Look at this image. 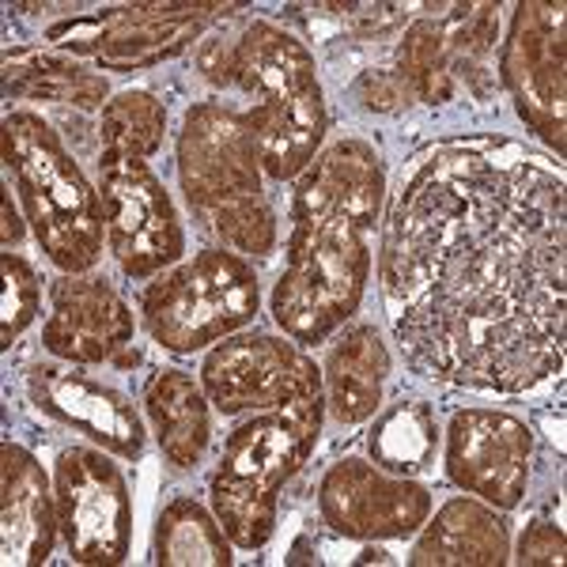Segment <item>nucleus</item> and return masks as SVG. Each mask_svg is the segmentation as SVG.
Returning <instances> with one entry per match:
<instances>
[{
    "label": "nucleus",
    "mask_w": 567,
    "mask_h": 567,
    "mask_svg": "<svg viewBox=\"0 0 567 567\" xmlns=\"http://www.w3.org/2000/svg\"><path fill=\"white\" fill-rule=\"evenodd\" d=\"M567 194L503 141L439 144L382 235L393 333L427 379L515 393L564 368Z\"/></svg>",
    "instance_id": "f257e3e1"
},
{
    "label": "nucleus",
    "mask_w": 567,
    "mask_h": 567,
    "mask_svg": "<svg viewBox=\"0 0 567 567\" xmlns=\"http://www.w3.org/2000/svg\"><path fill=\"white\" fill-rule=\"evenodd\" d=\"M382 194V159L363 141L333 144L303 171L291 200L288 265L272 288V318L296 344H322L355 315Z\"/></svg>",
    "instance_id": "f03ea898"
},
{
    "label": "nucleus",
    "mask_w": 567,
    "mask_h": 567,
    "mask_svg": "<svg viewBox=\"0 0 567 567\" xmlns=\"http://www.w3.org/2000/svg\"><path fill=\"white\" fill-rule=\"evenodd\" d=\"M235 87L254 99L243 114L269 178H296L315 163L326 136V99L310 50L277 23L254 20L239 31Z\"/></svg>",
    "instance_id": "7ed1b4c3"
},
{
    "label": "nucleus",
    "mask_w": 567,
    "mask_h": 567,
    "mask_svg": "<svg viewBox=\"0 0 567 567\" xmlns=\"http://www.w3.org/2000/svg\"><path fill=\"white\" fill-rule=\"evenodd\" d=\"M178 182L205 227L239 254L265 258L277 246V216L261 194V163L243 114L194 103L178 133Z\"/></svg>",
    "instance_id": "20e7f679"
},
{
    "label": "nucleus",
    "mask_w": 567,
    "mask_h": 567,
    "mask_svg": "<svg viewBox=\"0 0 567 567\" xmlns=\"http://www.w3.org/2000/svg\"><path fill=\"white\" fill-rule=\"evenodd\" d=\"M326 398H299L291 405L265 409L235 427L227 439L208 492H213V515L219 518L231 545L261 548L277 529L280 488L296 477L315 454L322 435Z\"/></svg>",
    "instance_id": "39448f33"
},
{
    "label": "nucleus",
    "mask_w": 567,
    "mask_h": 567,
    "mask_svg": "<svg viewBox=\"0 0 567 567\" xmlns=\"http://www.w3.org/2000/svg\"><path fill=\"white\" fill-rule=\"evenodd\" d=\"M4 163L16 178L42 254L58 269L84 272L103 254L106 208L50 122L31 110L4 117Z\"/></svg>",
    "instance_id": "423d86ee"
},
{
    "label": "nucleus",
    "mask_w": 567,
    "mask_h": 567,
    "mask_svg": "<svg viewBox=\"0 0 567 567\" xmlns=\"http://www.w3.org/2000/svg\"><path fill=\"white\" fill-rule=\"evenodd\" d=\"M261 303L258 272L227 250H200L144 291L141 315L167 352H197L254 322Z\"/></svg>",
    "instance_id": "0eeeda50"
},
{
    "label": "nucleus",
    "mask_w": 567,
    "mask_h": 567,
    "mask_svg": "<svg viewBox=\"0 0 567 567\" xmlns=\"http://www.w3.org/2000/svg\"><path fill=\"white\" fill-rule=\"evenodd\" d=\"M227 12H235V4H122L50 27L45 39L61 50L87 53L110 72H136L175 58L200 27Z\"/></svg>",
    "instance_id": "6e6552de"
},
{
    "label": "nucleus",
    "mask_w": 567,
    "mask_h": 567,
    "mask_svg": "<svg viewBox=\"0 0 567 567\" xmlns=\"http://www.w3.org/2000/svg\"><path fill=\"white\" fill-rule=\"evenodd\" d=\"M53 496L69 556L76 564L110 567L130 556L133 499L122 470L91 446H72L53 470Z\"/></svg>",
    "instance_id": "1a4fd4ad"
},
{
    "label": "nucleus",
    "mask_w": 567,
    "mask_h": 567,
    "mask_svg": "<svg viewBox=\"0 0 567 567\" xmlns=\"http://www.w3.org/2000/svg\"><path fill=\"white\" fill-rule=\"evenodd\" d=\"M99 194H103L106 208V243L125 277L144 280L182 258L186 231L178 224L167 186L152 175L148 163L103 155Z\"/></svg>",
    "instance_id": "9d476101"
},
{
    "label": "nucleus",
    "mask_w": 567,
    "mask_h": 567,
    "mask_svg": "<svg viewBox=\"0 0 567 567\" xmlns=\"http://www.w3.org/2000/svg\"><path fill=\"white\" fill-rule=\"evenodd\" d=\"M503 84L518 117L564 155L567 133V27L564 4H518L503 42Z\"/></svg>",
    "instance_id": "9b49d317"
},
{
    "label": "nucleus",
    "mask_w": 567,
    "mask_h": 567,
    "mask_svg": "<svg viewBox=\"0 0 567 567\" xmlns=\"http://www.w3.org/2000/svg\"><path fill=\"white\" fill-rule=\"evenodd\" d=\"M200 386L219 413L280 409L322 393V371L299 344L284 337H224L200 368Z\"/></svg>",
    "instance_id": "f8f14e48"
},
{
    "label": "nucleus",
    "mask_w": 567,
    "mask_h": 567,
    "mask_svg": "<svg viewBox=\"0 0 567 567\" xmlns=\"http://www.w3.org/2000/svg\"><path fill=\"white\" fill-rule=\"evenodd\" d=\"M529 462L534 432L511 413L462 409L446 427V477L499 511L518 507L526 496Z\"/></svg>",
    "instance_id": "ddd939ff"
},
{
    "label": "nucleus",
    "mask_w": 567,
    "mask_h": 567,
    "mask_svg": "<svg viewBox=\"0 0 567 567\" xmlns=\"http://www.w3.org/2000/svg\"><path fill=\"white\" fill-rule=\"evenodd\" d=\"M322 518L337 534L379 542L409 537L432 515V492L409 477H390L379 465L344 458L322 477L318 488Z\"/></svg>",
    "instance_id": "4468645a"
},
{
    "label": "nucleus",
    "mask_w": 567,
    "mask_h": 567,
    "mask_svg": "<svg viewBox=\"0 0 567 567\" xmlns=\"http://www.w3.org/2000/svg\"><path fill=\"white\" fill-rule=\"evenodd\" d=\"M133 341V315L125 299L99 277L53 280L50 318L42 326V344L69 363H103Z\"/></svg>",
    "instance_id": "2eb2a0df"
},
{
    "label": "nucleus",
    "mask_w": 567,
    "mask_h": 567,
    "mask_svg": "<svg viewBox=\"0 0 567 567\" xmlns=\"http://www.w3.org/2000/svg\"><path fill=\"white\" fill-rule=\"evenodd\" d=\"M31 393L42 413L61 420L72 432L95 439L103 451H114L122 458H141L144 454V424L136 416L133 401L114 386L87 379L72 368H34Z\"/></svg>",
    "instance_id": "dca6fc26"
},
{
    "label": "nucleus",
    "mask_w": 567,
    "mask_h": 567,
    "mask_svg": "<svg viewBox=\"0 0 567 567\" xmlns=\"http://www.w3.org/2000/svg\"><path fill=\"white\" fill-rule=\"evenodd\" d=\"M58 496L42 465L16 443L0 446V560L8 567L45 564L58 542Z\"/></svg>",
    "instance_id": "f3484780"
},
{
    "label": "nucleus",
    "mask_w": 567,
    "mask_h": 567,
    "mask_svg": "<svg viewBox=\"0 0 567 567\" xmlns=\"http://www.w3.org/2000/svg\"><path fill=\"white\" fill-rule=\"evenodd\" d=\"M511 556L507 523L492 503L458 496L435 511L416 542L409 564L413 567H499Z\"/></svg>",
    "instance_id": "a211bd4d"
},
{
    "label": "nucleus",
    "mask_w": 567,
    "mask_h": 567,
    "mask_svg": "<svg viewBox=\"0 0 567 567\" xmlns=\"http://www.w3.org/2000/svg\"><path fill=\"white\" fill-rule=\"evenodd\" d=\"M390 352L374 326H349L326 355V409L337 424H363L382 405Z\"/></svg>",
    "instance_id": "6ab92c4d"
},
{
    "label": "nucleus",
    "mask_w": 567,
    "mask_h": 567,
    "mask_svg": "<svg viewBox=\"0 0 567 567\" xmlns=\"http://www.w3.org/2000/svg\"><path fill=\"white\" fill-rule=\"evenodd\" d=\"M144 409L167 462L178 470H194L205 458L208 435H213L205 386H197L194 374L186 371H155L144 390Z\"/></svg>",
    "instance_id": "aec40b11"
},
{
    "label": "nucleus",
    "mask_w": 567,
    "mask_h": 567,
    "mask_svg": "<svg viewBox=\"0 0 567 567\" xmlns=\"http://www.w3.org/2000/svg\"><path fill=\"white\" fill-rule=\"evenodd\" d=\"M4 95L42 99V103H65L80 110H95L106 103L110 84L65 53L50 50H8L4 53Z\"/></svg>",
    "instance_id": "412c9836"
},
{
    "label": "nucleus",
    "mask_w": 567,
    "mask_h": 567,
    "mask_svg": "<svg viewBox=\"0 0 567 567\" xmlns=\"http://www.w3.org/2000/svg\"><path fill=\"white\" fill-rule=\"evenodd\" d=\"M231 537L194 499H175L155 526V560L163 567H227Z\"/></svg>",
    "instance_id": "4be33fe9"
},
{
    "label": "nucleus",
    "mask_w": 567,
    "mask_h": 567,
    "mask_svg": "<svg viewBox=\"0 0 567 567\" xmlns=\"http://www.w3.org/2000/svg\"><path fill=\"white\" fill-rule=\"evenodd\" d=\"M435 443H439V432H435L432 409L420 405V401H398V405L374 420L371 458L379 470L409 477V473H420L432 465Z\"/></svg>",
    "instance_id": "5701e85b"
},
{
    "label": "nucleus",
    "mask_w": 567,
    "mask_h": 567,
    "mask_svg": "<svg viewBox=\"0 0 567 567\" xmlns=\"http://www.w3.org/2000/svg\"><path fill=\"white\" fill-rule=\"evenodd\" d=\"M167 110L148 91H122L103 106V155L110 159H148L159 152Z\"/></svg>",
    "instance_id": "b1692460"
},
{
    "label": "nucleus",
    "mask_w": 567,
    "mask_h": 567,
    "mask_svg": "<svg viewBox=\"0 0 567 567\" xmlns=\"http://www.w3.org/2000/svg\"><path fill=\"white\" fill-rule=\"evenodd\" d=\"M4 269V307H0V344L12 349V341L23 333L39 315V272L16 254H0Z\"/></svg>",
    "instance_id": "393cba45"
},
{
    "label": "nucleus",
    "mask_w": 567,
    "mask_h": 567,
    "mask_svg": "<svg viewBox=\"0 0 567 567\" xmlns=\"http://www.w3.org/2000/svg\"><path fill=\"white\" fill-rule=\"evenodd\" d=\"M443 39L454 50V58L465 61L484 58L499 39L496 4H458L451 12V23L443 27Z\"/></svg>",
    "instance_id": "a878e982"
},
{
    "label": "nucleus",
    "mask_w": 567,
    "mask_h": 567,
    "mask_svg": "<svg viewBox=\"0 0 567 567\" xmlns=\"http://www.w3.org/2000/svg\"><path fill=\"white\" fill-rule=\"evenodd\" d=\"M443 53H446L443 27L416 20L398 45V76H405L409 84L416 87L420 80H427L435 69H443Z\"/></svg>",
    "instance_id": "bb28decb"
},
{
    "label": "nucleus",
    "mask_w": 567,
    "mask_h": 567,
    "mask_svg": "<svg viewBox=\"0 0 567 567\" xmlns=\"http://www.w3.org/2000/svg\"><path fill=\"white\" fill-rule=\"evenodd\" d=\"M355 95L374 114H398V110L413 106L416 87L398 72H363L360 84H355Z\"/></svg>",
    "instance_id": "cd10ccee"
},
{
    "label": "nucleus",
    "mask_w": 567,
    "mask_h": 567,
    "mask_svg": "<svg viewBox=\"0 0 567 567\" xmlns=\"http://www.w3.org/2000/svg\"><path fill=\"white\" fill-rule=\"evenodd\" d=\"M567 553L564 529L553 523H529L523 542H518L515 560L523 567H560Z\"/></svg>",
    "instance_id": "c85d7f7f"
},
{
    "label": "nucleus",
    "mask_w": 567,
    "mask_h": 567,
    "mask_svg": "<svg viewBox=\"0 0 567 567\" xmlns=\"http://www.w3.org/2000/svg\"><path fill=\"white\" fill-rule=\"evenodd\" d=\"M235 50H239V34L235 39H205L197 45V69L205 72V80H213L219 87H235Z\"/></svg>",
    "instance_id": "c756f323"
},
{
    "label": "nucleus",
    "mask_w": 567,
    "mask_h": 567,
    "mask_svg": "<svg viewBox=\"0 0 567 567\" xmlns=\"http://www.w3.org/2000/svg\"><path fill=\"white\" fill-rule=\"evenodd\" d=\"M329 12H341L349 16L352 27L360 34H379V31H390V27H398L405 20V12H401L398 4H326Z\"/></svg>",
    "instance_id": "7c9ffc66"
},
{
    "label": "nucleus",
    "mask_w": 567,
    "mask_h": 567,
    "mask_svg": "<svg viewBox=\"0 0 567 567\" xmlns=\"http://www.w3.org/2000/svg\"><path fill=\"white\" fill-rule=\"evenodd\" d=\"M451 91H454V76L446 69H435L427 80H420L416 84V99H424V103H446L451 99Z\"/></svg>",
    "instance_id": "2f4dec72"
},
{
    "label": "nucleus",
    "mask_w": 567,
    "mask_h": 567,
    "mask_svg": "<svg viewBox=\"0 0 567 567\" xmlns=\"http://www.w3.org/2000/svg\"><path fill=\"white\" fill-rule=\"evenodd\" d=\"M0 239H4V246H16L23 239V224H20V216H16L12 197L8 194H4V227H0Z\"/></svg>",
    "instance_id": "473e14b6"
},
{
    "label": "nucleus",
    "mask_w": 567,
    "mask_h": 567,
    "mask_svg": "<svg viewBox=\"0 0 567 567\" xmlns=\"http://www.w3.org/2000/svg\"><path fill=\"white\" fill-rule=\"evenodd\" d=\"M374 560H379V564H390V556L382 553V548H368V553H363V556H360V560H355V564H374Z\"/></svg>",
    "instance_id": "72a5a7b5"
}]
</instances>
